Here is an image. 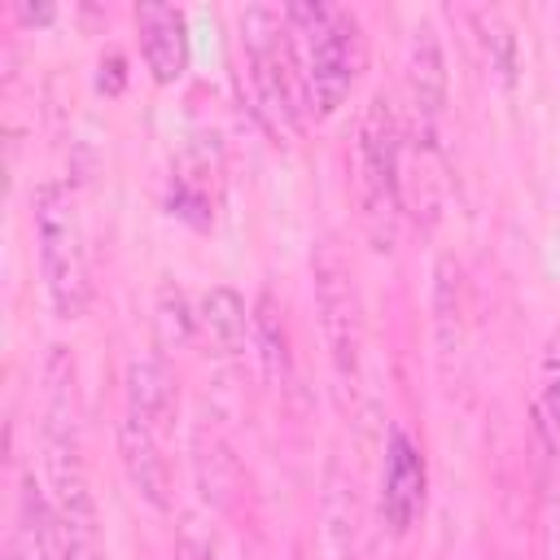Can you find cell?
I'll list each match as a JSON object with an SVG mask.
<instances>
[{"label":"cell","mask_w":560,"mask_h":560,"mask_svg":"<svg viewBox=\"0 0 560 560\" xmlns=\"http://www.w3.org/2000/svg\"><path fill=\"white\" fill-rule=\"evenodd\" d=\"M236 26H241V48H245L254 105H258L262 122L276 136H302L306 114H311V96H306L302 52H298V39H293L284 9L249 4V9H241Z\"/></svg>","instance_id":"6da1fadb"},{"label":"cell","mask_w":560,"mask_h":560,"mask_svg":"<svg viewBox=\"0 0 560 560\" xmlns=\"http://www.w3.org/2000/svg\"><path fill=\"white\" fill-rule=\"evenodd\" d=\"M284 18H289L298 52H302L311 114L328 118L346 105L350 88L359 83L363 66H368L363 26L346 4H324V0H298L284 9Z\"/></svg>","instance_id":"7a4b0ae2"},{"label":"cell","mask_w":560,"mask_h":560,"mask_svg":"<svg viewBox=\"0 0 560 560\" xmlns=\"http://www.w3.org/2000/svg\"><path fill=\"white\" fill-rule=\"evenodd\" d=\"M402 153L407 131L385 92H376L359 118L354 140V197H359V223L376 254H389L402 228Z\"/></svg>","instance_id":"3957f363"},{"label":"cell","mask_w":560,"mask_h":560,"mask_svg":"<svg viewBox=\"0 0 560 560\" xmlns=\"http://www.w3.org/2000/svg\"><path fill=\"white\" fill-rule=\"evenodd\" d=\"M35 245L52 311L61 319H79L92 302V271L79 197L66 179H48L35 188Z\"/></svg>","instance_id":"277c9868"},{"label":"cell","mask_w":560,"mask_h":560,"mask_svg":"<svg viewBox=\"0 0 560 560\" xmlns=\"http://www.w3.org/2000/svg\"><path fill=\"white\" fill-rule=\"evenodd\" d=\"M311 289H315V311H319L328 359L341 381H354L359 359H363V298H359L354 267L332 236H324L311 249Z\"/></svg>","instance_id":"5b68a950"},{"label":"cell","mask_w":560,"mask_h":560,"mask_svg":"<svg viewBox=\"0 0 560 560\" xmlns=\"http://www.w3.org/2000/svg\"><path fill=\"white\" fill-rule=\"evenodd\" d=\"M407 109H411V131L407 140L416 149H433L438 153V122L446 114V57H442V39L429 22H420L407 39Z\"/></svg>","instance_id":"8992f818"},{"label":"cell","mask_w":560,"mask_h":560,"mask_svg":"<svg viewBox=\"0 0 560 560\" xmlns=\"http://www.w3.org/2000/svg\"><path fill=\"white\" fill-rule=\"evenodd\" d=\"M424 486H429V472H424L420 446L402 429H394L385 446V472H381V516L394 534H407L424 512Z\"/></svg>","instance_id":"52a82bcc"},{"label":"cell","mask_w":560,"mask_h":560,"mask_svg":"<svg viewBox=\"0 0 560 560\" xmlns=\"http://www.w3.org/2000/svg\"><path fill=\"white\" fill-rule=\"evenodd\" d=\"M136 35H140V57L158 83H175L188 70L192 39H188V18L175 4H136Z\"/></svg>","instance_id":"ba28073f"},{"label":"cell","mask_w":560,"mask_h":560,"mask_svg":"<svg viewBox=\"0 0 560 560\" xmlns=\"http://www.w3.org/2000/svg\"><path fill=\"white\" fill-rule=\"evenodd\" d=\"M166 206L175 219H184L188 228L206 232L214 228V206H219V158L206 144H188L175 166H171V188H166Z\"/></svg>","instance_id":"9c48e42d"},{"label":"cell","mask_w":560,"mask_h":560,"mask_svg":"<svg viewBox=\"0 0 560 560\" xmlns=\"http://www.w3.org/2000/svg\"><path fill=\"white\" fill-rule=\"evenodd\" d=\"M122 389H127V416L136 424H144L158 438L171 433L175 407H179V381H175V368L162 354H136L127 363Z\"/></svg>","instance_id":"30bf717a"},{"label":"cell","mask_w":560,"mask_h":560,"mask_svg":"<svg viewBox=\"0 0 560 560\" xmlns=\"http://www.w3.org/2000/svg\"><path fill=\"white\" fill-rule=\"evenodd\" d=\"M118 455H122V468H127V481L136 486V494L149 508L166 512L171 494H175V477H171V464H166V455L158 446V433H149L131 416H122V424H118Z\"/></svg>","instance_id":"8fae6325"},{"label":"cell","mask_w":560,"mask_h":560,"mask_svg":"<svg viewBox=\"0 0 560 560\" xmlns=\"http://www.w3.org/2000/svg\"><path fill=\"white\" fill-rule=\"evenodd\" d=\"M197 328L210 337V346L228 359L245 354V337L254 332V315L245 311V298L228 284H214L197 302Z\"/></svg>","instance_id":"7c38bea8"},{"label":"cell","mask_w":560,"mask_h":560,"mask_svg":"<svg viewBox=\"0 0 560 560\" xmlns=\"http://www.w3.org/2000/svg\"><path fill=\"white\" fill-rule=\"evenodd\" d=\"M472 31H477V44H481V57H486L490 79H494L499 88H516L521 44H516L512 22H508L499 9H472Z\"/></svg>","instance_id":"4fadbf2b"},{"label":"cell","mask_w":560,"mask_h":560,"mask_svg":"<svg viewBox=\"0 0 560 560\" xmlns=\"http://www.w3.org/2000/svg\"><path fill=\"white\" fill-rule=\"evenodd\" d=\"M254 346H258L262 372L276 385H289V376H293V350H289V324H284V311H280L276 293H262L254 302Z\"/></svg>","instance_id":"5bb4252c"},{"label":"cell","mask_w":560,"mask_h":560,"mask_svg":"<svg viewBox=\"0 0 560 560\" xmlns=\"http://www.w3.org/2000/svg\"><path fill=\"white\" fill-rule=\"evenodd\" d=\"M197 459V486H201V494L214 503V508H228L232 503V494H236V486H241V468H236V459H232V451L214 438V433H197V451H192Z\"/></svg>","instance_id":"9a60e30c"},{"label":"cell","mask_w":560,"mask_h":560,"mask_svg":"<svg viewBox=\"0 0 560 560\" xmlns=\"http://www.w3.org/2000/svg\"><path fill=\"white\" fill-rule=\"evenodd\" d=\"M153 324H158L162 346H184L197 332V306L188 302V293L179 284H171V280L158 284V293H153Z\"/></svg>","instance_id":"2e32d148"},{"label":"cell","mask_w":560,"mask_h":560,"mask_svg":"<svg viewBox=\"0 0 560 560\" xmlns=\"http://www.w3.org/2000/svg\"><path fill=\"white\" fill-rule=\"evenodd\" d=\"M538 411L551 429H560V328L547 332V346L538 359Z\"/></svg>","instance_id":"e0dca14e"},{"label":"cell","mask_w":560,"mask_h":560,"mask_svg":"<svg viewBox=\"0 0 560 560\" xmlns=\"http://www.w3.org/2000/svg\"><path fill=\"white\" fill-rule=\"evenodd\" d=\"M57 556L61 560H105L96 521H57Z\"/></svg>","instance_id":"ac0fdd59"},{"label":"cell","mask_w":560,"mask_h":560,"mask_svg":"<svg viewBox=\"0 0 560 560\" xmlns=\"http://www.w3.org/2000/svg\"><path fill=\"white\" fill-rule=\"evenodd\" d=\"M122 83H127V57L109 48V52L101 57V66H96V88H101L105 96H118Z\"/></svg>","instance_id":"d6986e66"},{"label":"cell","mask_w":560,"mask_h":560,"mask_svg":"<svg viewBox=\"0 0 560 560\" xmlns=\"http://www.w3.org/2000/svg\"><path fill=\"white\" fill-rule=\"evenodd\" d=\"M48 551L31 538V534H22V529H13L9 534V542H4V560H44Z\"/></svg>","instance_id":"ffe728a7"},{"label":"cell","mask_w":560,"mask_h":560,"mask_svg":"<svg viewBox=\"0 0 560 560\" xmlns=\"http://www.w3.org/2000/svg\"><path fill=\"white\" fill-rule=\"evenodd\" d=\"M13 13H18V22H22V26H48V22L57 18V9H52V4H31V0H18V9H13Z\"/></svg>","instance_id":"44dd1931"},{"label":"cell","mask_w":560,"mask_h":560,"mask_svg":"<svg viewBox=\"0 0 560 560\" xmlns=\"http://www.w3.org/2000/svg\"><path fill=\"white\" fill-rule=\"evenodd\" d=\"M175 560H214V551L206 542H197V538H179L175 542Z\"/></svg>","instance_id":"7402d4cb"}]
</instances>
